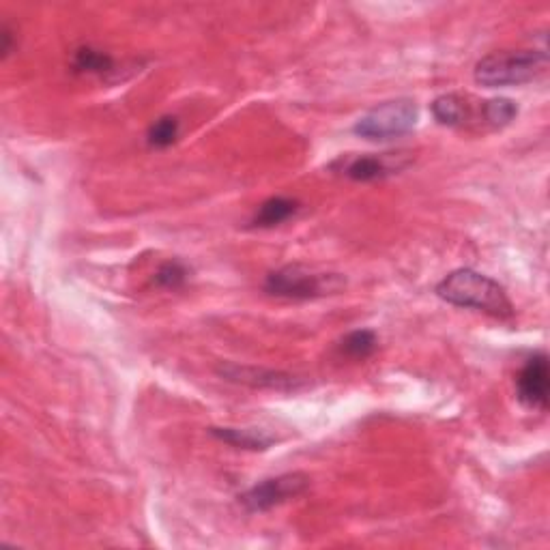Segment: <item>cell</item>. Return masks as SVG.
Returning <instances> with one entry per match:
<instances>
[{
	"label": "cell",
	"instance_id": "16",
	"mask_svg": "<svg viewBox=\"0 0 550 550\" xmlns=\"http://www.w3.org/2000/svg\"><path fill=\"white\" fill-rule=\"evenodd\" d=\"M185 280H187V269L183 263H179V260H168V263H164L155 273L157 286L172 288V291H175V288H181Z\"/></svg>",
	"mask_w": 550,
	"mask_h": 550
},
{
	"label": "cell",
	"instance_id": "9",
	"mask_svg": "<svg viewBox=\"0 0 550 550\" xmlns=\"http://www.w3.org/2000/svg\"><path fill=\"white\" fill-rule=\"evenodd\" d=\"M215 439H220L237 450L265 452L273 445L275 437L263 428H211Z\"/></svg>",
	"mask_w": 550,
	"mask_h": 550
},
{
	"label": "cell",
	"instance_id": "4",
	"mask_svg": "<svg viewBox=\"0 0 550 550\" xmlns=\"http://www.w3.org/2000/svg\"><path fill=\"white\" fill-rule=\"evenodd\" d=\"M342 280L334 273H314L301 265H288L267 275L265 291L273 297L306 301L340 291Z\"/></svg>",
	"mask_w": 550,
	"mask_h": 550
},
{
	"label": "cell",
	"instance_id": "3",
	"mask_svg": "<svg viewBox=\"0 0 550 550\" xmlns=\"http://www.w3.org/2000/svg\"><path fill=\"white\" fill-rule=\"evenodd\" d=\"M417 117H419V110L415 106V101L392 99L366 112L364 117L355 123L353 132L359 138L370 142L396 140L400 136H407L409 132H413V127L417 125Z\"/></svg>",
	"mask_w": 550,
	"mask_h": 550
},
{
	"label": "cell",
	"instance_id": "2",
	"mask_svg": "<svg viewBox=\"0 0 550 550\" xmlns=\"http://www.w3.org/2000/svg\"><path fill=\"white\" fill-rule=\"evenodd\" d=\"M548 71V54L544 50L492 52L475 65V82L486 89L520 86L542 78Z\"/></svg>",
	"mask_w": 550,
	"mask_h": 550
},
{
	"label": "cell",
	"instance_id": "5",
	"mask_svg": "<svg viewBox=\"0 0 550 550\" xmlns=\"http://www.w3.org/2000/svg\"><path fill=\"white\" fill-rule=\"evenodd\" d=\"M310 486V477L303 473H286L278 477H269L260 484L245 490L239 495V503L245 510L256 514V512H267L275 505H282L288 499H295Z\"/></svg>",
	"mask_w": 550,
	"mask_h": 550
},
{
	"label": "cell",
	"instance_id": "8",
	"mask_svg": "<svg viewBox=\"0 0 550 550\" xmlns=\"http://www.w3.org/2000/svg\"><path fill=\"white\" fill-rule=\"evenodd\" d=\"M226 381L250 385V387H263V389H278V392H295L301 387V381L291 374L265 370V368H245L237 364H226L217 368Z\"/></svg>",
	"mask_w": 550,
	"mask_h": 550
},
{
	"label": "cell",
	"instance_id": "13",
	"mask_svg": "<svg viewBox=\"0 0 550 550\" xmlns=\"http://www.w3.org/2000/svg\"><path fill=\"white\" fill-rule=\"evenodd\" d=\"M376 334L370 329H357V331H351L349 336H346L342 340V353L349 355L353 359H366L370 357L374 351H376Z\"/></svg>",
	"mask_w": 550,
	"mask_h": 550
},
{
	"label": "cell",
	"instance_id": "12",
	"mask_svg": "<svg viewBox=\"0 0 550 550\" xmlns=\"http://www.w3.org/2000/svg\"><path fill=\"white\" fill-rule=\"evenodd\" d=\"M482 112L486 123H490L492 127H505L518 117V106L516 101L508 97H497V99L484 101Z\"/></svg>",
	"mask_w": 550,
	"mask_h": 550
},
{
	"label": "cell",
	"instance_id": "15",
	"mask_svg": "<svg viewBox=\"0 0 550 550\" xmlns=\"http://www.w3.org/2000/svg\"><path fill=\"white\" fill-rule=\"evenodd\" d=\"M149 144L155 149H166L179 138V121L175 117L157 119L149 129Z\"/></svg>",
	"mask_w": 550,
	"mask_h": 550
},
{
	"label": "cell",
	"instance_id": "6",
	"mask_svg": "<svg viewBox=\"0 0 550 550\" xmlns=\"http://www.w3.org/2000/svg\"><path fill=\"white\" fill-rule=\"evenodd\" d=\"M407 166H409V157H404V153L346 155V157H340L334 164V168H338L340 175H344L351 181H359V183L381 181Z\"/></svg>",
	"mask_w": 550,
	"mask_h": 550
},
{
	"label": "cell",
	"instance_id": "1",
	"mask_svg": "<svg viewBox=\"0 0 550 550\" xmlns=\"http://www.w3.org/2000/svg\"><path fill=\"white\" fill-rule=\"evenodd\" d=\"M437 295L458 308H469L495 318H512L514 306L505 288L488 275L473 269H458L437 286Z\"/></svg>",
	"mask_w": 550,
	"mask_h": 550
},
{
	"label": "cell",
	"instance_id": "11",
	"mask_svg": "<svg viewBox=\"0 0 550 550\" xmlns=\"http://www.w3.org/2000/svg\"><path fill=\"white\" fill-rule=\"evenodd\" d=\"M299 209V202L293 198H284V196H275L265 200L263 205L258 207L252 224L258 228H271L286 222L288 217H293Z\"/></svg>",
	"mask_w": 550,
	"mask_h": 550
},
{
	"label": "cell",
	"instance_id": "7",
	"mask_svg": "<svg viewBox=\"0 0 550 550\" xmlns=\"http://www.w3.org/2000/svg\"><path fill=\"white\" fill-rule=\"evenodd\" d=\"M518 400L529 409L546 411L548 407V357L544 353L533 355L516 379Z\"/></svg>",
	"mask_w": 550,
	"mask_h": 550
},
{
	"label": "cell",
	"instance_id": "10",
	"mask_svg": "<svg viewBox=\"0 0 550 550\" xmlns=\"http://www.w3.org/2000/svg\"><path fill=\"white\" fill-rule=\"evenodd\" d=\"M432 114L434 119L447 127H465L473 117L471 106L467 104V97H462L458 93H447L434 99Z\"/></svg>",
	"mask_w": 550,
	"mask_h": 550
},
{
	"label": "cell",
	"instance_id": "14",
	"mask_svg": "<svg viewBox=\"0 0 550 550\" xmlns=\"http://www.w3.org/2000/svg\"><path fill=\"white\" fill-rule=\"evenodd\" d=\"M74 65L78 71H82V74L101 76V74H108V71H112L114 61H112V56L106 52H99L93 48H82L76 52Z\"/></svg>",
	"mask_w": 550,
	"mask_h": 550
}]
</instances>
